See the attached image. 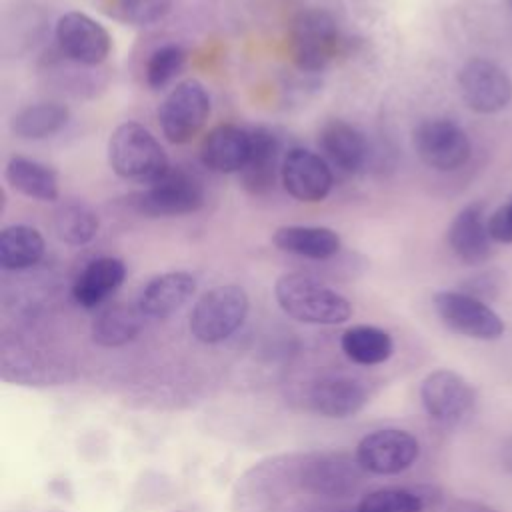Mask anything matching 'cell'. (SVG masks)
I'll list each match as a JSON object with an SVG mask.
<instances>
[{
	"label": "cell",
	"mask_w": 512,
	"mask_h": 512,
	"mask_svg": "<svg viewBox=\"0 0 512 512\" xmlns=\"http://www.w3.org/2000/svg\"><path fill=\"white\" fill-rule=\"evenodd\" d=\"M432 304L444 326L456 334L476 340H496L504 334L502 318L484 300L462 290L436 292Z\"/></svg>",
	"instance_id": "obj_7"
},
{
	"label": "cell",
	"mask_w": 512,
	"mask_h": 512,
	"mask_svg": "<svg viewBox=\"0 0 512 512\" xmlns=\"http://www.w3.org/2000/svg\"><path fill=\"white\" fill-rule=\"evenodd\" d=\"M502 464L512 474V436L502 444Z\"/></svg>",
	"instance_id": "obj_34"
},
{
	"label": "cell",
	"mask_w": 512,
	"mask_h": 512,
	"mask_svg": "<svg viewBox=\"0 0 512 512\" xmlns=\"http://www.w3.org/2000/svg\"><path fill=\"white\" fill-rule=\"evenodd\" d=\"M56 40L70 60L84 66L102 64L112 50L108 30L84 12L62 14L56 22Z\"/></svg>",
	"instance_id": "obj_11"
},
{
	"label": "cell",
	"mask_w": 512,
	"mask_h": 512,
	"mask_svg": "<svg viewBox=\"0 0 512 512\" xmlns=\"http://www.w3.org/2000/svg\"><path fill=\"white\" fill-rule=\"evenodd\" d=\"M210 116V94L198 80H184L170 90L158 110L160 128L168 142L186 144Z\"/></svg>",
	"instance_id": "obj_6"
},
{
	"label": "cell",
	"mask_w": 512,
	"mask_h": 512,
	"mask_svg": "<svg viewBox=\"0 0 512 512\" xmlns=\"http://www.w3.org/2000/svg\"><path fill=\"white\" fill-rule=\"evenodd\" d=\"M248 294L236 284L204 292L190 312V332L198 342L216 344L232 336L248 314Z\"/></svg>",
	"instance_id": "obj_4"
},
{
	"label": "cell",
	"mask_w": 512,
	"mask_h": 512,
	"mask_svg": "<svg viewBox=\"0 0 512 512\" xmlns=\"http://www.w3.org/2000/svg\"><path fill=\"white\" fill-rule=\"evenodd\" d=\"M282 144L274 130L266 126H258L250 130V154L244 168L238 172L242 186L252 194H268L274 190L276 178L282 170L280 156Z\"/></svg>",
	"instance_id": "obj_15"
},
{
	"label": "cell",
	"mask_w": 512,
	"mask_h": 512,
	"mask_svg": "<svg viewBox=\"0 0 512 512\" xmlns=\"http://www.w3.org/2000/svg\"><path fill=\"white\" fill-rule=\"evenodd\" d=\"M506 2H508V4H510V8H512V0H506Z\"/></svg>",
	"instance_id": "obj_37"
},
{
	"label": "cell",
	"mask_w": 512,
	"mask_h": 512,
	"mask_svg": "<svg viewBox=\"0 0 512 512\" xmlns=\"http://www.w3.org/2000/svg\"><path fill=\"white\" fill-rule=\"evenodd\" d=\"M108 164L120 178L146 184L170 168L156 136L138 122H124L114 128L108 140Z\"/></svg>",
	"instance_id": "obj_2"
},
{
	"label": "cell",
	"mask_w": 512,
	"mask_h": 512,
	"mask_svg": "<svg viewBox=\"0 0 512 512\" xmlns=\"http://www.w3.org/2000/svg\"><path fill=\"white\" fill-rule=\"evenodd\" d=\"M70 120V110L60 102H38L18 110L10 120L14 136L24 140H44L58 134Z\"/></svg>",
	"instance_id": "obj_25"
},
{
	"label": "cell",
	"mask_w": 512,
	"mask_h": 512,
	"mask_svg": "<svg viewBox=\"0 0 512 512\" xmlns=\"http://www.w3.org/2000/svg\"><path fill=\"white\" fill-rule=\"evenodd\" d=\"M4 174H6V182L22 196H28L40 202H54L60 194L56 172L38 160L12 156L6 164Z\"/></svg>",
	"instance_id": "obj_22"
},
{
	"label": "cell",
	"mask_w": 512,
	"mask_h": 512,
	"mask_svg": "<svg viewBox=\"0 0 512 512\" xmlns=\"http://www.w3.org/2000/svg\"><path fill=\"white\" fill-rule=\"evenodd\" d=\"M272 242L282 252L310 260H328L342 248L338 232L326 226H280L274 230Z\"/></svg>",
	"instance_id": "obj_21"
},
{
	"label": "cell",
	"mask_w": 512,
	"mask_h": 512,
	"mask_svg": "<svg viewBox=\"0 0 512 512\" xmlns=\"http://www.w3.org/2000/svg\"><path fill=\"white\" fill-rule=\"evenodd\" d=\"M338 512H358V510H338Z\"/></svg>",
	"instance_id": "obj_36"
},
{
	"label": "cell",
	"mask_w": 512,
	"mask_h": 512,
	"mask_svg": "<svg viewBox=\"0 0 512 512\" xmlns=\"http://www.w3.org/2000/svg\"><path fill=\"white\" fill-rule=\"evenodd\" d=\"M342 34L336 18L320 8L300 12L290 26L292 62L306 72L324 70L340 52Z\"/></svg>",
	"instance_id": "obj_3"
},
{
	"label": "cell",
	"mask_w": 512,
	"mask_h": 512,
	"mask_svg": "<svg viewBox=\"0 0 512 512\" xmlns=\"http://www.w3.org/2000/svg\"><path fill=\"white\" fill-rule=\"evenodd\" d=\"M424 502L418 494L404 488H380L366 494L358 512H422Z\"/></svg>",
	"instance_id": "obj_30"
},
{
	"label": "cell",
	"mask_w": 512,
	"mask_h": 512,
	"mask_svg": "<svg viewBox=\"0 0 512 512\" xmlns=\"http://www.w3.org/2000/svg\"><path fill=\"white\" fill-rule=\"evenodd\" d=\"M498 286H500V278L494 276L492 272H488V274L476 276V278L468 284V288L462 290V292H466V294H470V296H476V298H480V300L486 302V298H494V296L498 294Z\"/></svg>",
	"instance_id": "obj_33"
},
{
	"label": "cell",
	"mask_w": 512,
	"mask_h": 512,
	"mask_svg": "<svg viewBox=\"0 0 512 512\" xmlns=\"http://www.w3.org/2000/svg\"><path fill=\"white\" fill-rule=\"evenodd\" d=\"M144 314L138 306L112 304L92 322V340L104 348H116L132 342L142 330Z\"/></svg>",
	"instance_id": "obj_24"
},
{
	"label": "cell",
	"mask_w": 512,
	"mask_h": 512,
	"mask_svg": "<svg viewBox=\"0 0 512 512\" xmlns=\"http://www.w3.org/2000/svg\"><path fill=\"white\" fill-rule=\"evenodd\" d=\"M274 296L290 318L304 324L334 326L352 316V304L342 294L302 272L282 274L274 284Z\"/></svg>",
	"instance_id": "obj_1"
},
{
	"label": "cell",
	"mask_w": 512,
	"mask_h": 512,
	"mask_svg": "<svg viewBox=\"0 0 512 512\" xmlns=\"http://www.w3.org/2000/svg\"><path fill=\"white\" fill-rule=\"evenodd\" d=\"M186 64V50L178 44H164L156 48L144 68L146 74V84L154 90L164 88L170 84L184 68Z\"/></svg>",
	"instance_id": "obj_29"
},
{
	"label": "cell",
	"mask_w": 512,
	"mask_h": 512,
	"mask_svg": "<svg viewBox=\"0 0 512 512\" xmlns=\"http://www.w3.org/2000/svg\"><path fill=\"white\" fill-rule=\"evenodd\" d=\"M420 400L430 418L452 424L472 410L474 390L458 372L438 368L422 380Z\"/></svg>",
	"instance_id": "obj_13"
},
{
	"label": "cell",
	"mask_w": 512,
	"mask_h": 512,
	"mask_svg": "<svg viewBox=\"0 0 512 512\" xmlns=\"http://www.w3.org/2000/svg\"><path fill=\"white\" fill-rule=\"evenodd\" d=\"M54 230L62 242L82 246L96 236L98 216L86 202L66 200L54 212Z\"/></svg>",
	"instance_id": "obj_28"
},
{
	"label": "cell",
	"mask_w": 512,
	"mask_h": 512,
	"mask_svg": "<svg viewBox=\"0 0 512 512\" xmlns=\"http://www.w3.org/2000/svg\"><path fill=\"white\" fill-rule=\"evenodd\" d=\"M42 234L26 224L6 226L0 234V266L4 270H26L44 256Z\"/></svg>",
	"instance_id": "obj_26"
},
{
	"label": "cell",
	"mask_w": 512,
	"mask_h": 512,
	"mask_svg": "<svg viewBox=\"0 0 512 512\" xmlns=\"http://www.w3.org/2000/svg\"><path fill=\"white\" fill-rule=\"evenodd\" d=\"M196 292V278L188 272H164L154 276L140 292L138 308L146 318L164 320L178 312Z\"/></svg>",
	"instance_id": "obj_17"
},
{
	"label": "cell",
	"mask_w": 512,
	"mask_h": 512,
	"mask_svg": "<svg viewBox=\"0 0 512 512\" xmlns=\"http://www.w3.org/2000/svg\"><path fill=\"white\" fill-rule=\"evenodd\" d=\"M128 200L136 212L150 218L184 216L202 208L204 190L192 174L170 166L144 190L130 194Z\"/></svg>",
	"instance_id": "obj_5"
},
{
	"label": "cell",
	"mask_w": 512,
	"mask_h": 512,
	"mask_svg": "<svg viewBox=\"0 0 512 512\" xmlns=\"http://www.w3.org/2000/svg\"><path fill=\"white\" fill-rule=\"evenodd\" d=\"M342 352L356 364L362 366H374L386 362L394 352L392 336L378 328L368 324H358L348 330H344L340 338Z\"/></svg>",
	"instance_id": "obj_27"
},
{
	"label": "cell",
	"mask_w": 512,
	"mask_h": 512,
	"mask_svg": "<svg viewBox=\"0 0 512 512\" xmlns=\"http://www.w3.org/2000/svg\"><path fill=\"white\" fill-rule=\"evenodd\" d=\"M458 84L466 106L478 114L500 112L512 100L510 76L486 58L468 60L458 74Z\"/></svg>",
	"instance_id": "obj_10"
},
{
	"label": "cell",
	"mask_w": 512,
	"mask_h": 512,
	"mask_svg": "<svg viewBox=\"0 0 512 512\" xmlns=\"http://www.w3.org/2000/svg\"><path fill=\"white\" fill-rule=\"evenodd\" d=\"M318 144L324 160L346 174H356L368 160L364 134L344 120H330L318 132Z\"/></svg>",
	"instance_id": "obj_18"
},
{
	"label": "cell",
	"mask_w": 512,
	"mask_h": 512,
	"mask_svg": "<svg viewBox=\"0 0 512 512\" xmlns=\"http://www.w3.org/2000/svg\"><path fill=\"white\" fill-rule=\"evenodd\" d=\"M250 154V130L236 124L214 126L200 146L202 164L216 174H238Z\"/></svg>",
	"instance_id": "obj_16"
},
{
	"label": "cell",
	"mask_w": 512,
	"mask_h": 512,
	"mask_svg": "<svg viewBox=\"0 0 512 512\" xmlns=\"http://www.w3.org/2000/svg\"><path fill=\"white\" fill-rule=\"evenodd\" d=\"M488 232L494 242L512 244V202L496 208L488 216Z\"/></svg>",
	"instance_id": "obj_32"
},
{
	"label": "cell",
	"mask_w": 512,
	"mask_h": 512,
	"mask_svg": "<svg viewBox=\"0 0 512 512\" xmlns=\"http://www.w3.org/2000/svg\"><path fill=\"white\" fill-rule=\"evenodd\" d=\"M420 454L418 440L398 428H384L366 434L356 446V462L360 468L380 474L392 476L408 470Z\"/></svg>",
	"instance_id": "obj_9"
},
{
	"label": "cell",
	"mask_w": 512,
	"mask_h": 512,
	"mask_svg": "<svg viewBox=\"0 0 512 512\" xmlns=\"http://www.w3.org/2000/svg\"><path fill=\"white\" fill-rule=\"evenodd\" d=\"M280 180L284 190L300 202H322L334 186V176L324 156L306 148H290L284 154Z\"/></svg>",
	"instance_id": "obj_12"
},
{
	"label": "cell",
	"mask_w": 512,
	"mask_h": 512,
	"mask_svg": "<svg viewBox=\"0 0 512 512\" xmlns=\"http://www.w3.org/2000/svg\"><path fill=\"white\" fill-rule=\"evenodd\" d=\"M308 490L326 496H344L358 482V468L342 454L320 456L310 462L302 476Z\"/></svg>",
	"instance_id": "obj_23"
},
{
	"label": "cell",
	"mask_w": 512,
	"mask_h": 512,
	"mask_svg": "<svg viewBox=\"0 0 512 512\" xmlns=\"http://www.w3.org/2000/svg\"><path fill=\"white\" fill-rule=\"evenodd\" d=\"M470 512H496V510H492V508H488V506H478V504H472V506H470Z\"/></svg>",
	"instance_id": "obj_35"
},
{
	"label": "cell",
	"mask_w": 512,
	"mask_h": 512,
	"mask_svg": "<svg viewBox=\"0 0 512 512\" xmlns=\"http://www.w3.org/2000/svg\"><path fill=\"white\" fill-rule=\"evenodd\" d=\"M412 144L418 158L440 172H450L464 166L472 146L468 134L448 118H430L414 128Z\"/></svg>",
	"instance_id": "obj_8"
},
{
	"label": "cell",
	"mask_w": 512,
	"mask_h": 512,
	"mask_svg": "<svg viewBox=\"0 0 512 512\" xmlns=\"http://www.w3.org/2000/svg\"><path fill=\"white\" fill-rule=\"evenodd\" d=\"M368 394L364 386L348 376L318 380L308 396L310 408L324 418H348L364 408Z\"/></svg>",
	"instance_id": "obj_19"
},
{
	"label": "cell",
	"mask_w": 512,
	"mask_h": 512,
	"mask_svg": "<svg viewBox=\"0 0 512 512\" xmlns=\"http://www.w3.org/2000/svg\"><path fill=\"white\" fill-rule=\"evenodd\" d=\"M168 0H120V8L126 20L136 24H148L162 16Z\"/></svg>",
	"instance_id": "obj_31"
},
{
	"label": "cell",
	"mask_w": 512,
	"mask_h": 512,
	"mask_svg": "<svg viewBox=\"0 0 512 512\" xmlns=\"http://www.w3.org/2000/svg\"><path fill=\"white\" fill-rule=\"evenodd\" d=\"M126 278V264L114 256L94 258L76 276L72 296L82 308L100 306L110 294H114Z\"/></svg>",
	"instance_id": "obj_20"
},
{
	"label": "cell",
	"mask_w": 512,
	"mask_h": 512,
	"mask_svg": "<svg viewBox=\"0 0 512 512\" xmlns=\"http://www.w3.org/2000/svg\"><path fill=\"white\" fill-rule=\"evenodd\" d=\"M448 244L454 256L468 266L484 264L492 256V236L488 232L484 204H468L452 218Z\"/></svg>",
	"instance_id": "obj_14"
}]
</instances>
